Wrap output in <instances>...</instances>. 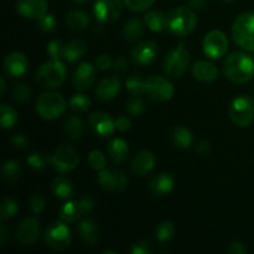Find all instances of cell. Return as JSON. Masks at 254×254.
<instances>
[{
    "label": "cell",
    "instance_id": "obj_38",
    "mask_svg": "<svg viewBox=\"0 0 254 254\" xmlns=\"http://www.w3.org/2000/svg\"><path fill=\"white\" fill-rule=\"evenodd\" d=\"M27 165L35 171H45L50 164V156H45L40 153H31L26 159Z\"/></svg>",
    "mask_w": 254,
    "mask_h": 254
},
{
    "label": "cell",
    "instance_id": "obj_23",
    "mask_svg": "<svg viewBox=\"0 0 254 254\" xmlns=\"http://www.w3.org/2000/svg\"><path fill=\"white\" fill-rule=\"evenodd\" d=\"M192 76L197 81L203 83H210L218 78V69L212 62L208 61H198L192 66Z\"/></svg>",
    "mask_w": 254,
    "mask_h": 254
},
{
    "label": "cell",
    "instance_id": "obj_46",
    "mask_svg": "<svg viewBox=\"0 0 254 254\" xmlns=\"http://www.w3.org/2000/svg\"><path fill=\"white\" fill-rule=\"evenodd\" d=\"M123 1L129 10L134 12H140L148 10L155 2V0H123Z\"/></svg>",
    "mask_w": 254,
    "mask_h": 254
},
{
    "label": "cell",
    "instance_id": "obj_51",
    "mask_svg": "<svg viewBox=\"0 0 254 254\" xmlns=\"http://www.w3.org/2000/svg\"><path fill=\"white\" fill-rule=\"evenodd\" d=\"M130 127H131V122L128 117L121 116L116 119V128L118 129L119 131L126 133V131H128L129 129H130Z\"/></svg>",
    "mask_w": 254,
    "mask_h": 254
},
{
    "label": "cell",
    "instance_id": "obj_1",
    "mask_svg": "<svg viewBox=\"0 0 254 254\" xmlns=\"http://www.w3.org/2000/svg\"><path fill=\"white\" fill-rule=\"evenodd\" d=\"M223 73L233 83H248L254 76V60L245 52H233L225 60Z\"/></svg>",
    "mask_w": 254,
    "mask_h": 254
},
{
    "label": "cell",
    "instance_id": "obj_10",
    "mask_svg": "<svg viewBox=\"0 0 254 254\" xmlns=\"http://www.w3.org/2000/svg\"><path fill=\"white\" fill-rule=\"evenodd\" d=\"M94 208V200L92 196L86 195L81 200L67 201L60 208L59 216L64 222H76L86 213L91 212Z\"/></svg>",
    "mask_w": 254,
    "mask_h": 254
},
{
    "label": "cell",
    "instance_id": "obj_17",
    "mask_svg": "<svg viewBox=\"0 0 254 254\" xmlns=\"http://www.w3.org/2000/svg\"><path fill=\"white\" fill-rule=\"evenodd\" d=\"M96 68L93 64L89 62H83L76 68L72 78L74 88L78 91H87L91 88L96 79Z\"/></svg>",
    "mask_w": 254,
    "mask_h": 254
},
{
    "label": "cell",
    "instance_id": "obj_13",
    "mask_svg": "<svg viewBox=\"0 0 254 254\" xmlns=\"http://www.w3.org/2000/svg\"><path fill=\"white\" fill-rule=\"evenodd\" d=\"M97 183L107 191H122L128 185V178L123 171L104 168L98 171Z\"/></svg>",
    "mask_w": 254,
    "mask_h": 254
},
{
    "label": "cell",
    "instance_id": "obj_15",
    "mask_svg": "<svg viewBox=\"0 0 254 254\" xmlns=\"http://www.w3.org/2000/svg\"><path fill=\"white\" fill-rule=\"evenodd\" d=\"M93 11L98 21L104 24L116 21L122 14V0H96Z\"/></svg>",
    "mask_w": 254,
    "mask_h": 254
},
{
    "label": "cell",
    "instance_id": "obj_7",
    "mask_svg": "<svg viewBox=\"0 0 254 254\" xmlns=\"http://www.w3.org/2000/svg\"><path fill=\"white\" fill-rule=\"evenodd\" d=\"M66 223L62 220L54 221L45 230V242L52 250L64 251L71 245L72 233Z\"/></svg>",
    "mask_w": 254,
    "mask_h": 254
},
{
    "label": "cell",
    "instance_id": "obj_22",
    "mask_svg": "<svg viewBox=\"0 0 254 254\" xmlns=\"http://www.w3.org/2000/svg\"><path fill=\"white\" fill-rule=\"evenodd\" d=\"M122 87L121 79L117 76H107L99 81L96 87V94L101 101H112L119 93Z\"/></svg>",
    "mask_w": 254,
    "mask_h": 254
},
{
    "label": "cell",
    "instance_id": "obj_11",
    "mask_svg": "<svg viewBox=\"0 0 254 254\" xmlns=\"http://www.w3.org/2000/svg\"><path fill=\"white\" fill-rule=\"evenodd\" d=\"M175 93L174 84L161 76H151L145 79V94L155 102L170 101Z\"/></svg>",
    "mask_w": 254,
    "mask_h": 254
},
{
    "label": "cell",
    "instance_id": "obj_42",
    "mask_svg": "<svg viewBox=\"0 0 254 254\" xmlns=\"http://www.w3.org/2000/svg\"><path fill=\"white\" fill-rule=\"evenodd\" d=\"M88 164L92 169L99 171L107 166V158L102 151L99 150H92L88 154Z\"/></svg>",
    "mask_w": 254,
    "mask_h": 254
},
{
    "label": "cell",
    "instance_id": "obj_31",
    "mask_svg": "<svg viewBox=\"0 0 254 254\" xmlns=\"http://www.w3.org/2000/svg\"><path fill=\"white\" fill-rule=\"evenodd\" d=\"M66 24L71 30L81 31V30L87 29V26L91 24V19H89V15L83 10H72L67 14Z\"/></svg>",
    "mask_w": 254,
    "mask_h": 254
},
{
    "label": "cell",
    "instance_id": "obj_53",
    "mask_svg": "<svg viewBox=\"0 0 254 254\" xmlns=\"http://www.w3.org/2000/svg\"><path fill=\"white\" fill-rule=\"evenodd\" d=\"M196 151L198 153V155L201 156H207L210 155L211 153V145L208 141H200V143L197 144V146H196Z\"/></svg>",
    "mask_w": 254,
    "mask_h": 254
},
{
    "label": "cell",
    "instance_id": "obj_32",
    "mask_svg": "<svg viewBox=\"0 0 254 254\" xmlns=\"http://www.w3.org/2000/svg\"><path fill=\"white\" fill-rule=\"evenodd\" d=\"M144 21L139 19H130L124 24L123 26V36L127 41H136L141 37L144 32Z\"/></svg>",
    "mask_w": 254,
    "mask_h": 254
},
{
    "label": "cell",
    "instance_id": "obj_27",
    "mask_svg": "<svg viewBox=\"0 0 254 254\" xmlns=\"http://www.w3.org/2000/svg\"><path fill=\"white\" fill-rule=\"evenodd\" d=\"M88 50L86 42L81 39H72L64 42V60L67 62H76L83 56Z\"/></svg>",
    "mask_w": 254,
    "mask_h": 254
},
{
    "label": "cell",
    "instance_id": "obj_58",
    "mask_svg": "<svg viewBox=\"0 0 254 254\" xmlns=\"http://www.w3.org/2000/svg\"><path fill=\"white\" fill-rule=\"evenodd\" d=\"M73 2H76V4H84V2L89 1V0H72Z\"/></svg>",
    "mask_w": 254,
    "mask_h": 254
},
{
    "label": "cell",
    "instance_id": "obj_16",
    "mask_svg": "<svg viewBox=\"0 0 254 254\" xmlns=\"http://www.w3.org/2000/svg\"><path fill=\"white\" fill-rule=\"evenodd\" d=\"M88 126L94 134L101 136H109L116 130V121L104 112H94L89 116Z\"/></svg>",
    "mask_w": 254,
    "mask_h": 254
},
{
    "label": "cell",
    "instance_id": "obj_40",
    "mask_svg": "<svg viewBox=\"0 0 254 254\" xmlns=\"http://www.w3.org/2000/svg\"><path fill=\"white\" fill-rule=\"evenodd\" d=\"M19 212V205L12 198L6 197L2 200L1 206H0V216L1 220H9V218L15 217Z\"/></svg>",
    "mask_w": 254,
    "mask_h": 254
},
{
    "label": "cell",
    "instance_id": "obj_21",
    "mask_svg": "<svg viewBox=\"0 0 254 254\" xmlns=\"http://www.w3.org/2000/svg\"><path fill=\"white\" fill-rule=\"evenodd\" d=\"M156 164L155 155L149 150H143L135 155L131 161V171L134 175L144 178L154 170Z\"/></svg>",
    "mask_w": 254,
    "mask_h": 254
},
{
    "label": "cell",
    "instance_id": "obj_49",
    "mask_svg": "<svg viewBox=\"0 0 254 254\" xmlns=\"http://www.w3.org/2000/svg\"><path fill=\"white\" fill-rule=\"evenodd\" d=\"M11 143L16 149H19V150H24V149H26L27 146H29L30 140L24 133H17L11 138Z\"/></svg>",
    "mask_w": 254,
    "mask_h": 254
},
{
    "label": "cell",
    "instance_id": "obj_43",
    "mask_svg": "<svg viewBox=\"0 0 254 254\" xmlns=\"http://www.w3.org/2000/svg\"><path fill=\"white\" fill-rule=\"evenodd\" d=\"M64 42L61 40H52L47 45V54L51 57V60H61L64 61Z\"/></svg>",
    "mask_w": 254,
    "mask_h": 254
},
{
    "label": "cell",
    "instance_id": "obj_6",
    "mask_svg": "<svg viewBox=\"0 0 254 254\" xmlns=\"http://www.w3.org/2000/svg\"><path fill=\"white\" fill-rule=\"evenodd\" d=\"M190 64V54L186 50L185 45L179 44L168 52L164 59V71L169 77L180 78L188 71Z\"/></svg>",
    "mask_w": 254,
    "mask_h": 254
},
{
    "label": "cell",
    "instance_id": "obj_39",
    "mask_svg": "<svg viewBox=\"0 0 254 254\" xmlns=\"http://www.w3.org/2000/svg\"><path fill=\"white\" fill-rule=\"evenodd\" d=\"M68 106L72 111L83 113V112L88 111L89 107H91V98L88 96H86V94H74L69 99Z\"/></svg>",
    "mask_w": 254,
    "mask_h": 254
},
{
    "label": "cell",
    "instance_id": "obj_24",
    "mask_svg": "<svg viewBox=\"0 0 254 254\" xmlns=\"http://www.w3.org/2000/svg\"><path fill=\"white\" fill-rule=\"evenodd\" d=\"M174 185V179L170 174L161 173L159 175L154 176L149 183V189L151 192L156 196H165L173 191Z\"/></svg>",
    "mask_w": 254,
    "mask_h": 254
},
{
    "label": "cell",
    "instance_id": "obj_45",
    "mask_svg": "<svg viewBox=\"0 0 254 254\" xmlns=\"http://www.w3.org/2000/svg\"><path fill=\"white\" fill-rule=\"evenodd\" d=\"M144 108H145V104H144V101L140 97H133L130 101L127 102V113L133 117L140 116L144 112Z\"/></svg>",
    "mask_w": 254,
    "mask_h": 254
},
{
    "label": "cell",
    "instance_id": "obj_35",
    "mask_svg": "<svg viewBox=\"0 0 254 254\" xmlns=\"http://www.w3.org/2000/svg\"><path fill=\"white\" fill-rule=\"evenodd\" d=\"M0 121H1V127L4 129H11L16 126L19 117H17L16 111L11 108L7 104H1L0 107Z\"/></svg>",
    "mask_w": 254,
    "mask_h": 254
},
{
    "label": "cell",
    "instance_id": "obj_54",
    "mask_svg": "<svg viewBox=\"0 0 254 254\" xmlns=\"http://www.w3.org/2000/svg\"><path fill=\"white\" fill-rule=\"evenodd\" d=\"M113 69L116 72H119V73L126 72L127 71L126 59H124V57H118V59H116V61L113 62Z\"/></svg>",
    "mask_w": 254,
    "mask_h": 254
},
{
    "label": "cell",
    "instance_id": "obj_50",
    "mask_svg": "<svg viewBox=\"0 0 254 254\" xmlns=\"http://www.w3.org/2000/svg\"><path fill=\"white\" fill-rule=\"evenodd\" d=\"M150 252L151 248L146 241H139L130 247L131 254H149Z\"/></svg>",
    "mask_w": 254,
    "mask_h": 254
},
{
    "label": "cell",
    "instance_id": "obj_30",
    "mask_svg": "<svg viewBox=\"0 0 254 254\" xmlns=\"http://www.w3.org/2000/svg\"><path fill=\"white\" fill-rule=\"evenodd\" d=\"M51 190L54 195L60 200H67L73 195V184L69 179L64 178V176H59V178L54 179L51 184Z\"/></svg>",
    "mask_w": 254,
    "mask_h": 254
},
{
    "label": "cell",
    "instance_id": "obj_14",
    "mask_svg": "<svg viewBox=\"0 0 254 254\" xmlns=\"http://www.w3.org/2000/svg\"><path fill=\"white\" fill-rule=\"evenodd\" d=\"M41 233V226L40 222L34 217H26L19 223L16 228L15 237L19 245L24 247H29L36 243Z\"/></svg>",
    "mask_w": 254,
    "mask_h": 254
},
{
    "label": "cell",
    "instance_id": "obj_41",
    "mask_svg": "<svg viewBox=\"0 0 254 254\" xmlns=\"http://www.w3.org/2000/svg\"><path fill=\"white\" fill-rule=\"evenodd\" d=\"M31 88L27 86L26 83H17L15 84L14 88H12L11 94L12 98L16 102H20V103H25V102H29L30 98H31Z\"/></svg>",
    "mask_w": 254,
    "mask_h": 254
},
{
    "label": "cell",
    "instance_id": "obj_26",
    "mask_svg": "<svg viewBox=\"0 0 254 254\" xmlns=\"http://www.w3.org/2000/svg\"><path fill=\"white\" fill-rule=\"evenodd\" d=\"M77 230H78V233L81 236L82 241L84 242V245L94 246L98 242L99 227L93 220H89V218L83 220L77 226Z\"/></svg>",
    "mask_w": 254,
    "mask_h": 254
},
{
    "label": "cell",
    "instance_id": "obj_20",
    "mask_svg": "<svg viewBox=\"0 0 254 254\" xmlns=\"http://www.w3.org/2000/svg\"><path fill=\"white\" fill-rule=\"evenodd\" d=\"M16 10L26 19H39L47 12L46 0H17Z\"/></svg>",
    "mask_w": 254,
    "mask_h": 254
},
{
    "label": "cell",
    "instance_id": "obj_2",
    "mask_svg": "<svg viewBox=\"0 0 254 254\" xmlns=\"http://www.w3.org/2000/svg\"><path fill=\"white\" fill-rule=\"evenodd\" d=\"M197 16L190 6H179L168 14V29L176 36H188L195 30Z\"/></svg>",
    "mask_w": 254,
    "mask_h": 254
},
{
    "label": "cell",
    "instance_id": "obj_57",
    "mask_svg": "<svg viewBox=\"0 0 254 254\" xmlns=\"http://www.w3.org/2000/svg\"><path fill=\"white\" fill-rule=\"evenodd\" d=\"M0 82H1V94H5V89H6V82H5L4 77H1Z\"/></svg>",
    "mask_w": 254,
    "mask_h": 254
},
{
    "label": "cell",
    "instance_id": "obj_44",
    "mask_svg": "<svg viewBox=\"0 0 254 254\" xmlns=\"http://www.w3.org/2000/svg\"><path fill=\"white\" fill-rule=\"evenodd\" d=\"M36 25L41 31L44 32H51L54 31L55 27H56L57 21L55 19V16L52 14H45L41 17L36 19Z\"/></svg>",
    "mask_w": 254,
    "mask_h": 254
},
{
    "label": "cell",
    "instance_id": "obj_52",
    "mask_svg": "<svg viewBox=\"0 0 254 254\" xmlns=\"http://www.w3.org/2000/svg\"><path fill=\"white\" fill-rule=\"evenodd\" d=\"M227 252L231 254H246L247 253V248L240 241H235V242L230 243L227 247Z\"/></svg>",
    "mask_w": 254,
    "mask_h": 254
},
{
    "label": "cell",
    "instance_id": "obj_48",
    "mask_svg": "<svg viewBox=\"0 0 254 254\" xmlns=\"http://www.w3.org/2000/svg\"><path fill=\"white\" fill-rule=\"evenodd\" d=\"M97 69H101V71H106V69L111 68L113 66V61H112V57L108 54H102L99 55L96 59V64Z\"/></svg>",
    "mask_w": 254,
    "mask_h": 254
},
{
    "label": "cell",
    "instance_id": "obj_47",
    "mask_svg": "<svg viewBox=\"0 0 254 254\" xmlns=\"http://www.w3.org/2000/svg\"><path fill=\"white\" fill-rule=\"evenodd\" d=\"M45 206H46V201L41 195H39V193L31 195L29 200V207L35 216L41 215L45 210Z\"/></svg>",
    "mask_w": 254,
    "mask_h": 254
},
{
    "label": "cell",
    "instance_id": "obj_37",
    "mask_svg": "<svg viewBox=\"0 0 254 254\" xmlns=\"http://www.w3.org/2000/svg\"><path fill=\"white\" fill-rule=\"evenodd\" d=\"M175 235V226L170 221H164L156 227L155 237L159 242L166 243L171 240Z\"/></svg>",
    "mask_w": 254,
    "mask_h": 254
},
{
    "label": "cell",
    "instance_id": "obj_55",
    "mask_svg": "<svg viewBox=\"0 0 254 254\" xmlns=\"http://www.w3.org/2000/svg\"><path fill=\"white\" fill-rule=\"evenodd\" d=\"M189 5L192 10L202 9L206 5V0H189Z\"/></svg>",
    "mask_w": 254,
    "mask_h": 254
},
{
    "label": "cell",
    "instance_id": "obj_3",
    "mask_svg": "<svg viewBox=\"0 0 254 254\" xmlns=\"http://www.w3.org/2000/svg\"><path fill=\"white\" fill-rule=\"evenodd\" d=\"M232 37L246 51H254V12H243L232 25Z\"/></svg>",
    "mask_w": 254,
    "mask_h": 254
},
{
    "label": "cell",
    "instance_id": "obj_56",
    "mask_svg": "<svg viewBox=\"0 0 254 254\" xmlns=\"http://www.w3.org/2000/svg\"><path fill=\"white\" fill-rule=\"evenodd\" d=\"M5 242H6V231H5V226H0V246H5Z\"/></svg>",
    "mask_w": 254,
    "mask_h": 254
},
{
    "label": "cell",
    "instance_id": "obj_5",
    "mask_svg": "<svg viewBox=\"0 0 254 254\" xmlns=\"http://www.w3.org/2000/svg\"><path fill=\"white\" fill-rule=\"evenodd\" d=\"M67 102L64 97L56 92H49L40 96L36 101V112L41 118L46 121H55L64 113Z\"/></svg>",
    "mask_w": 254,
    "mask_h": 254
},
{
    "label": "cell",
    "instance_id": "obj_25",
    "mask_svg": "<svg viewBox=\"0 0 254 254\" xmlns=\"http://www.w3.org/2000/svg\"><path fill=\"white\" fill-rule=\"evenodd\" d=\"M107 151H108L109 158H111L114 163L121 164L124 163V161L128 159L130 149H129L128 143H127L124 139L114 138L108 143Z\"/></svg>",
    "mask_w": 254,
    "mask_h": 254
},
{
    "label": "cell",
    "instance_id": "obj_33",
    "mask_svg": "<svg viewBox=\"0 0 254 254\" xmlns=\"http://www.w3.org/2000/svg\"><path fill=\"white\" fill-rule=\"evenodd\" d=\"M64 134L72 140H77L83 134V122L79 117L69 116L64 123Z\"/></svg>",
    "mask_w": 254,
    "mask_h": 254
},
{
    "label": "cell",
    "instance_id": "obj_59",
    "mask_svg": "<svg viewBox=\"0 0 254 254\" xmlns=\"http://www.w3.org/2000/svg\"><path fill=\"white\" fill-rule=\"evenodd\" d=\"M223 1H227V2H230V1H232V0H223Z\"/></svg>",
    "mask_w": 254,
    "mask_h": 254
},
{
    "label": "cell",
    "instance_id": "obj_12",
    "mask_svg": "<svg viewBox=\"0 0 254 254\" xmlns=\"http://www.w3.org/2000/svg\"><path fill=\"white\" fill-rule=\"evenodd\" d=\"M203 52L212 60H218L225 56L228 51V39L225 32L212 30L203 39Z\"/></svg>",
    "mask_w": 254,
    "mask_h": 254
},
{
    "label": "cell",
    "instance_id": "obj_29",
    "mask_svg": "<svg viewBox=\"0 0 254 254\" xmlns=\"http://www.w3.org/2000/svg\"><path fill=\"white\" fill-rule=\"evenodd\" d=\"M171 141L178 149L185 150V149L191 148V145L193 144V135L190 129H188L186 127L176 126L171 133Z\"/></svg>",
    "mask_w": 254,
    "mask_h": 254
},
{
    "label": "cell",
    "instance_id": "obj_9",
    "mask_svg": "<svg viewBox=\"0 0 254 254\" xmlns=\"http://www.w3.org/2000/svg\"><path fill=\"white\" fill-rule=\"evenodd\" d=\"M50 164L59 173H69L79 164V154L71 145L64 144L56 148L52 155H50Z\"/></svg>",
    "mask_w": 254,
    "mask_h": 254
},
{
    "label": "cell",
    "instance_id": "obj_4",
    "mask_svg": "<svg viewBox=\"0 0 254 254\" xmlns=\"http://www.w3.org/2000/svg\"><path fill=\"white\" fill-rule=\"evenodd\" d=\"M67 68L61 60H51L37 69L36 81L45 88H57L66 81Z\"/></svg>",
    "mask_w": 254,
    "mask_h": 254
},
{
    "label": "cell",
    "instance_id": "obj_34",
    "mask_svg": "<svg viewBox=\"0 0 254 254\" xmlns=\"http://www.w3.org/2000/svg\"><path fill=\"white\" fill-rule=\"evenodd\" d=\"M20 175H21V168L16 160L5 161L4 166H2V179L6 183H16L20 179Z\"/></svg>",
    "mask_w": 254,
    "mask_h": 254
},
{
    "label": "cell",
    "instance_id": "obj_18",
    "mask_svg": "<svg viewBox=\"0 0 254 254\" xmlns=\"http://www.w3.org/2000/svg\"><path fill=\"white\" fill-rule=\"evenodd\" d=\"M158 44L153 40H146L136 45L131 51V59L136 64H149L158 56Z\"/></svg>",
    "mask_w": 254,
    "mask_h": 254
},
{
    "label": "cell",
    "instance_id": "obj_8",
    "mask_svg": "<svg viewBox=\"0 0 254 254\" xmlns=\"http://www.w3.org/2000/svg\"><path fill=\"white\" fill-rule=\"evenodd\" d=\"M231 121L241 128L251 126L254 119V102L248 96H238L231 102Z\"/></svg>",
    "mask_w": 254,
    "mask_h": 254
},
{
    "label": "cell",
    "instance_id": "obj_19",
    "mask_svg": "<svg viewBox=\"0 0 254 254\" xmlns=\"http://www.w3.org/2000/svg\"><path fill=\"white\" fill-rule=\"evenodd\" d=\"M4 69L9 76L14 78L21 77L29 69V60L22 52L14 51L5 57Z\"/></svg>",
    "mask_w": 254,
    "mask_h": 254
},
{
    "label": "cell",
    "instance_id": "obj_28",
    "mask_svg": "<svg viewBox=\"0 0 254 254\" xmlns=\"http://www.w3.org/2000/svg\"><path fill=\"white\" fill-rule=\"evenodd\" d=\"M144 24L154 32H161L168 29V15L160 10H150L144 16Z\"/></svg>",
    "mask_w": 254,
    "mask_h": 254
},
{
    "label": "cell",
    "instance_id": "obj_36",
    "mask_svg": "<svg viewBox=\"0 0 254 254\" xmlns=\"http://www.w3.org/2000/svg\"><path fill=\"white\" fill-rule=\"evenodd\" d=\"M127 91L133 97H140L141 94L145 93V79L140 78L136 74L129 77L126 81Z\"/></svg>",
    "mask_w": 254,
    "mask_h": 254
}]
</instances>
